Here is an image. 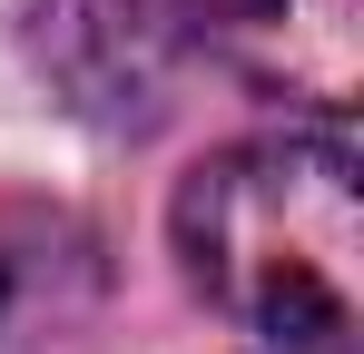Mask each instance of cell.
I'll use <instances>...</instances> for the list:
<instances>
[{
    "instance_id": "obj_5",
    "label": "cell",
    "mask_w": 364,
    "mask_h": 354,
    "mask_svg": "<svg viewBox=\"0 0 364 354\" xmlns=\"http://www.w3.org/2000/svg\"><path fill=\"white\" fill-rule=\"evenodd\" d=\"M266 354H325V345H266Z\"/></svg>"
},
{
    "instance_id": "obj_2",
    "label": "cell",
    "mask_w": 364,
    "mask_h": 354,
    "mask_svg": "<svg viewBox=\"0 0 364 354\" xmlns=\"http://www.w3.org/2000/svg\"><path fill=\"white\" fill-rule=\"evenodd\" d=\"M168 30L305 128H345L364 99V0H178Z\"/></svg>"
},
{
    "instance_id": "obj_1",
    "label": "cell",
    "mask_w": 364,
    "mask_h": 354,
    "mask_svg": "<svg viewBox=\"0 0 364 354\" xmlns=\"http://www.w3.org/2000/svg\"><path fill=\"white\" fill-rule=\"evenodd\" d=\"M178 266L217 315L266 345H355L364 315V187L345 128H266L178 187Z\"/></svg>"
},
{
    "instance_id": "obj_3",
    "label": "cell",
    "mask_w": 364,
    "mask_h": 354,
    "mask_svg": "<svg viewBox=\"0 0 364 354\" xmlns=\"http://www.w3.org/2000/svg\"><path fill=\"white\" fill-rule=\"evenodd\" d=\"M30 59L89 128H158L178 89V30L158 0H30Z\"/></svg>"
},
{
    "instance_id": "obj_4",
    "label": "cell",
    "mask_w": 364,
    "mask_h": 354,
    "mask_svg": "<svg viewBox=\"0 0 364 354\" xmlns=\"http://www.w3.org/2000/svg\"><path fill=\"white\" fill-rule=\"evenodd\" d=\"M99 286H109V256L89 217H69L50 197H0V354L60 345L99 305Z\"/></svg>"
}]
</instances>
